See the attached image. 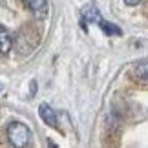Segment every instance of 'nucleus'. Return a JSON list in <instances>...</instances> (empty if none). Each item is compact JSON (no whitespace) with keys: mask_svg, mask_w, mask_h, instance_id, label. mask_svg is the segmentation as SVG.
I'll return each instance as SVG.
<instances>
[{"mask_svg":"<svg viewBox=\"0 0 148 148\" xmlns=\"http://www.w3.org/2000/svg\"><path fill=\"white\" fill-rule=\"evenodd\" d=\"M8 139H9V143L13 145V146L22 148V146L29 145L31 132H29V128H27L24 123L15 121V123H9L8 124Z\"/></svg>","mask_w":148,"mask_h":148,"instance_id":"1","label":"nucleus"},{"mask_svg":"<svg viewBox=\"0 0 148 148\" xmlns=\"http://www.w3.org/2000/svg\"><path fill=\"white\" fill-rule=\"evenodd\" d=\"M38 113H40L42 121L46 123V124H49V126H57V115H55V112L51 110L49 104L42 102V104L38 106Z\"/></svg>","mask_w":148,"mask_h":148,"instance_id":"2","label":"nucleus"},{"mask_svg":"<svg viewBox=\"0 0 148 148\" xmlns=\"http://www.w3.org/2000/svg\"><path fill=\"white\" fill-rule=\"evenodd\" d=\"M22 2L26 4L27 9H31L33 13H37V15H44L48 11V2L46 0H22Z\"/></svg>","mask_w":148,"mask_h":148,"instance_id":"3","label":"nucleus"},{"mask_svg":"<svg viewBox=\"0 0 148 148\" xmlns=\"http://www.w3.org/2000/svg\"><path fill=\"white\" fill-rule=\"evenodd\" d=\"M97 24L101 26V29L104 31L106 35H121V33H123V31L119 29V27H117L115 24H112V22H106L104 18H102V16L97 20Z\"/></svg>","mask_w":148,"mask_h":148,"instance_id":"4","label":"nucleus"},{"mask_svg":"<svg viewBox=\"0 0 148 148\" xmlns=\"http://www.w3.org/2000/svg\"><path fill=\"white\" fill-rule=\"evenodd\" d=\"M11 49V37L9 33L0 26V53H8Z\"/></svg>","mask_w":148,"mask_h":148,"instance_id":"5","label":"nucleus"},{"mask_svg":"<svg viewBox=\"0 0 148 148\" xmlns=\"http://www.w3.org/2000/svg\"><path fill=\"white\" fill-rule=\"evenodd\" d=\"M134 75L143 82H148V60L146 62H141V64L134 70Z\"/></svg>","mask_w":148,"mask_h":148,"instance_id":"6","label":"nucleus"},{"mask_svg":"<svg viewBox=\"0 0 148 148\" xmlns=\"http://www.w3.org/2000/svg\"><path fill=\"white\" fill-rule=\"evenodd\" d=\"M141 2V0H124V4H126V5H137Z\"/></svg>","mask_w":148,"mask_h":148,"instance_id":"7","label":"nucleus"},{"mask_svg":"<svg viewBox=\"0 0 148 148\" xmlns=\"http://www.w3.org/2000/svg\"><path fill=\"white\" fill-rule=\"evenodd\" d=\"M2 90H4V84H2V82H0V92H2Z\"/></svg>","mask_w":148,"mask_h":148,"instance_id":"8","label":"nucleus"}]
</instances>
